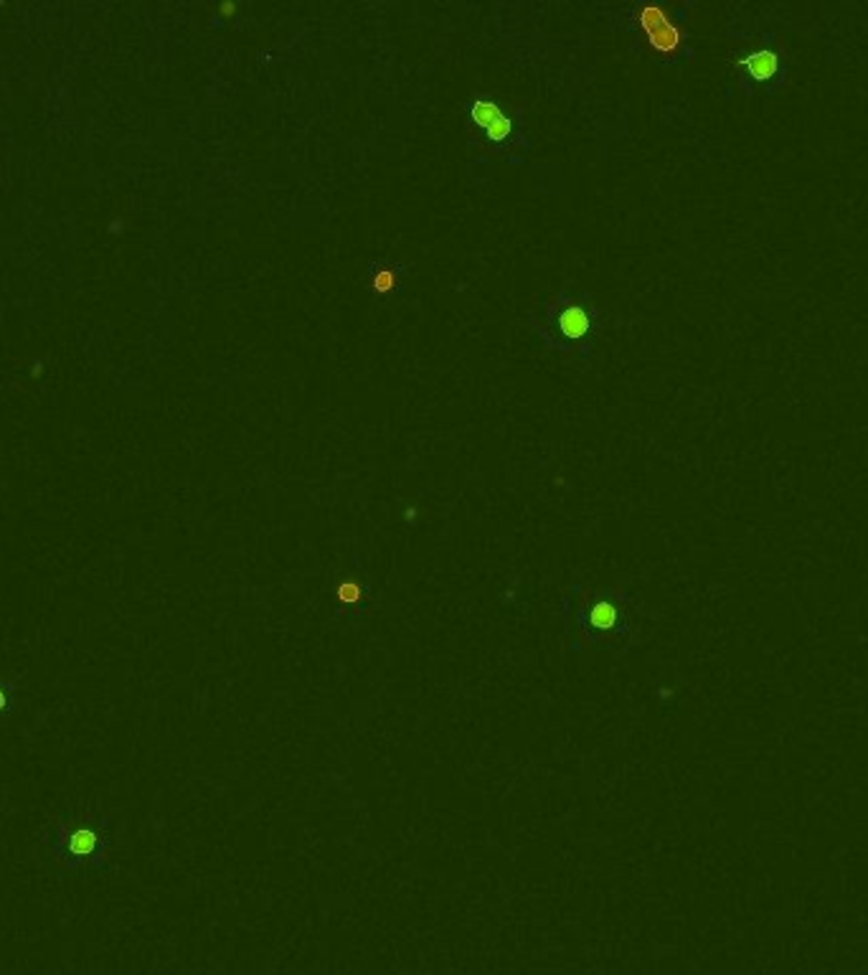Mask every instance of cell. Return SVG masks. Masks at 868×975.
<instances>
[{
    "mask_svg": "<svg viewBox=\"0 0 868 975\" xmlns=\"http://www.w3.org/2000/svg\"><path fill=\"white\" fill-rule=\"evenodd\" d=\"M638 28L643 31V36L648 39L650 49L660 56H676L678 51L683 49L686 44V34L683 28L673 21L665 8L660 6H640L638 8Z\"/></svg>",
    "mask_w": 868,
    "mask_h": 975,
    "instance_id": "cell-1",
    "label": "cell"
},
{
    "mask_svg": "<svg viewBox=\"0 0 868 975\" xmlns=\"http://www.w3.org/2000/svg\"><path fill=\"white\" fill-rule=\"evenodd\" d=\"M470 120L475 122V127H480L485 133V138L490 143H503V140L511 138L513 133V120L503 112V107L498 105L490 97H478L470 105Z\"/></svg>",
    "mask_w": 868,
    "mask_h": 975,
    "instance_id": "cell-2",
    "label": "cell"
},
{
    "mask_svg": "<svg viewBox=\"0 0 868 975\" xmlns=\"http://www.w3.org/2000/svg\"><path fill=\"white\" fill-rule=\"evenodd\" d=\"M739 67L754 82H772L780 74V54L775 49H770V46H764V49H757L744 56V59H739Z\"/></svg>",
    "mask_w": 868,
    "mask_h": 975,
    "instance_id": "cell-3",
    "label": "cell"
},
{
    "mask_svg": "<svg viewBox=\"0 0 868 975\" xmlns=\"http://www.w3.org/2000/svg\"><path fill=\"white\" fill-rule=\"evenodd\" d=\"M556 323H559V333L569 341H582L592 328V318H589L587 308L579 303L561 305L556 313Z\"/></svg>",
    "mask_w": 868,
    "mask_h": 975,
    "instance_id": "cell-4",
    "label": "cell"
},
{
    "mask_svg": "<svg viewBox=\"0 0 868 975\" xmlns=\"http://www.w3.org/2000/svg\"><path fill=\"white\" fill-rule=\"evenodd\" d=\"M617 620H620V607L612 605L610 600H599L589 607V625H592V628H599L602 633L615 628Z\"/></svg>",
    "mask_w": 868,
    "mask_h": 975,
    "instance_id": "cell-5",
    "label": "cell"
},
{
    "mask_svg": "<svg viewBox=\"0 0 868 975\" xmlns=\"http://www.w3.org/2000/svg\"><path fill=\"white\" fill-rule=\"evenodd\" d=\"M396 287H399V270H394V267H376L371 272V290L376 295H389Z\"/></svg>",
    "mask_w": 868,
    "mask_h": 975,
    "instance_id": "cell-6",
    "label": "cell"
},
{
    "mask_svg": "<svg viewBox=\"0 0 868 975\" xmlns=\"http://www.w3.org/2000/svg\"><path fill=\"white\" fill-rule=\"evenodd\" d=\"M358 597H361V584L358 582H343L338 587V600L341 602H358Z\"/></svg>",
    "mask_w": 868,
    "mask_h": 975,
    "instance_id": "cell-7",
    "label": "cell"
},
{
    "mask_svg": "<svg viewBox=\"0 0 868 975\" xmlns=\"http://www.w3.org/2000/svg\"><path fill=\"white\" fill-rule=\"evenodd\" d=\"M72 846H74V851H79V854H89V851H92V846H94V836L89 831H79L77 836H74Z\"/></svg>",
    "mask_w": 868,
    "mask_h": 975,
    "instance_id": "cell-8",
    "label": "cell"
},
{
    "mask_svg": "<svg viewBox=\"0 0 868 975\" xmlns=\"http://www.w3.org/2000/svg\"><path fill=\"white\" fill-rule=\"evenodd\" d=\"M0 706H3V694H0Z\"/></svg>",
    "mask_w": 868,
    "mask_h": 975,
    "instance_id": "cell-9",
    "label": "cell"
}]
</instances>
